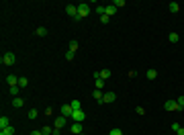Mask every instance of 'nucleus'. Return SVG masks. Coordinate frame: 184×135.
Listing matches in <instances>:
<instances>
[{
	"label": "nucleus",
	"instance_id": "f257e3e1",
	"mask_svg": "<svg viewBox=\"0 0 184 135\" xmlns=\"http://www.w3.org/2000/svg\"><path fill=\"white\" fill-rule=\"evenodd\" d=\"M88 14H90V6L86 2L78 4V19H84V16H88Z\"/></svg>",
	"mask_w": 184,
	"mask_h": 135
},
{
	"label": "nucleus",
	"instance_id": "f03ea898",
	"mask_svg": "<svg viewBox=\"0 0 184 135\" xmlns=\"http://www.w3.org/2000/svg\"><path fill=\"white\" fill-rule=\"evenodd\" d=\"M0 61H2V66H13L14 61H16V57H14V53H4Z\"/></svg>",
	"mask_w": 184,
	"mask_h": 135
},
{
	"label": "nucleus",
	"instance_id": "7ed1b4c3",
	"mask_svg": "<svg viewBox=\"0 0 184 135\" xmlns=\"http://www.w3.org/2000/svg\"><path fill=\"white\" fill-rule=\"evenodd\" d=\"M110 78V70H100V72H94V80H106Z\"/></svg>",
	"mask_w": 184,
	"mask_h": 135
},
{
	"label": "nucleus",
	"instance_id": "20e7f679",
	"mask_svg": "<svg viewBox=\"0 0 184 135\" xmlns=\"http://www.w3.org/2000/svg\"><path fill=\"white\" fill-rule=\"evenodd\" d=\"M72 119H74L76 123H82L84 119H86V113H84L82 108H80V111H74V113H72Z\"/></svg>",
	"mask_w": 184,
	"mask_h": 135
},
{
	"label": "nucleus",
	"instance_id": "39448f33",
	"mask_svg": "<svg viewBox=\"0 0 184 135\" xmlns=\"http://www.w3.org/2000/svg\"><path fill=\"white\" fill-rule=\"evenodd\" d=\"M72 113H74L72 104H61V117H68V119H72Z\"/></svg>",
	"mask_w": 184,
	"mask_h": 135
},
{
	"label": "nucleus",
	"instance_id": "423d86ee",
	"mask_svg": "<svg viewBox=\"0 0 184 135\" xmlns=\"http://www.w3.org/2000/svg\"><path fill=\"white\" fill-rule=\"evenodd\" d=\"M66 13H68L70 16L78 19V4H68V6H66Z\"/></svg>",
	"mask_w": 184,
	"mask_h": 135
},
{
	"label": "nucleus",
	"instance_id": "0eeeda50",
	"mask_svg": "<svg viewBox=\"0 0 184 135\" xmlns=\"http://www.w3.org/2000/svg\"><path fill=\"white\" fill-rule=\"evenodd\" d=\"M66 123H68V117H57L55 123H53V127L55 129H63V127H66Z\"/></svg>",
	"mask_w": 184,
	"mask_h": 135
},
{
	"label": "nucleus",
	"instance_id": "6e6552de",
	"mask_svg": "<svg viewBox=\"0 0 184 135\" xmlns=\"http://www.w3.org/2000/svg\"><path fill=\"white\" fill-rule=\"evenodd\" d=\"M164 108H166L168 113H170V111H180V107H178V102H176V100H168L166 104H164Z\"/></svg>",
	"mask_w": 184,
	"mask_h": 135
},
{
	"label": "nucleus",
	"instance_id": "1a4fd4ad",
	"mask_svg": "<svg viewBox=\"0 0 184 135\" xmlns=\"http://www.w3.org/2000/svg\"><path fill=\"white\" fill-rule=\"evenodd\" d=\"M6 84H8V86H10V88H13V86H19V78H16V76H14V74L6 76Z\"/></svg>",
	"mask_w": 184,
	"mask_h": 135
},
{
	"label": "nucleus",
	"instance_id": "9d476101",
	"mask_svg": "<svg viewBox=\"0 0 184 135\" xmlns=\"http://www.w3.org/2000/svg\"><path fill=\"white\" fill-rule=\"evenodd\" d=\"M117 94L115 92H106V94H102V102H115Z\"/></svg>",
	"mask_w": 184,
	"mask_h": 135
},
{
	"label": "nucleus",
	"instance_id": "9b49d317",
	"mask_svg": "<svg viewBox=\"0 0 184 135\" xmlns=\"http://www.w3.org/2000/svg\"><path fill=\"white\" fill-rule=\"evenodd\" d=\"M70 131L74 135H82V123H74V125L70 127Z\"/></svg>",
	"mask_w": 184,
	"mask_h": 135
},
{
	"label": "nucleus",
	"instance_id": "f8f14e48",
	"mask_svg": "<svg viewBox=\"0 0 184 135\" xmlns=\"http://www.w3.org/2000/svg\"><path fill=\"white\" fill-rule=\"evenodd\" d=\"M117 10H119V8H117L115 4H109V6H104V14H109V16H113Z\"/></svg>",
	"mask_w": 184,
	"mask_h": 135
},
{
	"label": "nucleus",
	"instance_id": "ddd939ff",
	"mask_svg": "<svg viewBox=\"0 0 184 135\" xmlns=\"http://www.w3.org/2000/svg\"><path fill=\"white\" fill-rule=\"evenodd\" d=\"M23 104H25V100H23L20 96H14V98H13V107H14V108H20Z\"/></svg>",
	"mask_w": 184,
	"mask_h": 135
},
{
	"label": "nucleus",
	"instance_id": "4468645a",
	"mask_svg": "<svg viewBox=\"0 0 184 135\" xmlns=\"http://www.w3.org/2000/svg\"><path fill=\"white\" fill-rule=\"evenodd\" d=\"M10 127V119L8 117H0V129H6Z\"/></svg>",
	"mask_w": 184,
	"mask_h": 135
},
{
	"label": "nucleus",
	"instance_id": "2eb2a0df",
	"mask_svg": "<svg viewBox=\"0 0 184 135\" xmlns=\"http://www.w3.org/2000/svg\"><path fill=\"white\" fill-rule=\"evenodd\" d=\"M35 35H37V37H45V35H47V29L45 27H37L35 29Z\"/></svg>",
	"mask_w": 184,
	"mask_h": 135
},
{
	"label": "nucleus",
	"instance_id": "dca6fc26",
	"mask_svg": "<svg viewBox=\"0 0 184 135\" xmlns=\"http://www.w3.org/2000/svg\"><path fill=\"white\" fill-rule=\"evenodd\" d=\"M168 10H170V13H178V10H180V4H178V2H170V4H168Z\"/></svg>",
	"mask_w": 184,
	"mask_h": 135
},
{
	"label": "nucleus",
	"instance_id": "f3484780",
	"mask_svg": "<svg viewBox=\"0 0 184 135\" xmlns=\"http://www.w3.org/2000/svg\"><path fill=\"white\" fill-rule=\"evenodd\" d=\"M178 39H180V35L178 33H170L168 35V41H170V43H178Z\"/></svg>",
	"mask_w": 184,
	"mask_h": 135
},
{
	"label": "nucleus",
	"instance_id": "a211bd4d",
	"mask_svg": "<svg viewBox=\"0 0 184 135\" xmlns=\"http://www.w3.org/2000/svg\"><path fill=\"white\" fill-rule=\"evenodd\" d=\"M145 76H147L150 80H156V78H157V72H156V70H147V72H145Z\"/></svg>",
	"mask_w": 184,
	"mask_h": 135
},
{
	"label": "nucleus",
	"instance_id": "6ab92c4d",
	"mask_svg": "<svg viewBox=\"0 0 184 135\" xmlns=\"http://www.w3.org/2000/svg\"><path fill=\"white\" fill-rule=\"evenodd\" d=\"M19 86H20V88H27V86H29V80L25 78V76H20V78H19Z\"/></svg>",
	"mask_w": 184,
	"mask_h": 135
},
{
	"label": "nucleus",
	"instance_id": "aec40b11",
	"mask_svg": "<svg viewBox=\"0 0 184 135\" xmlns=\"http://www.w3.org/2000/svg\"><path fill=\"white\" fill-rule=\"evenodd\" d=\"M41 131H43V135H53V127H49V125L41 127Z\"/></svg>",
	"mask_w": 184,
	"mask_h": 135
},
{
	"label": "nucleus",
	"instance_id": "412c9836",
	"mask_svg": "<svg viewBox=\"0 0 184 135\" xmlns=\"http://www.w3.org/2000/svg\"><path fill=\"white\" fill-rule=\"evenodd\" d=\"M0 133H4V135H14V127L10 125V127H6V129H0Z\"/></svg>",
	"mask_w": 184,
	"mask_h": 135
},
{
	"label": "nucleus",
	"instance_id": "4be33fe9",
	"mask_svg": "<svg viewBox=\"0 0 184 135\" xmlns=\"http://www.w3.org/2000/svg\"><path fill=\"white\" fill-rule=\"evenodd\" d=\"M68 51H74V53H76V51H78V41H70V49H68Z\"/></svg>",
	"mask_w": 184,
	"mask_h": 135
},
{
	"label": "nucleus",
	"instance_id": "5701e85b",
	"mask_svg": "<svg viewBox=\"0 0 184 135\" xmlns=\"http://www.w3.org/2000/svg\"><path fill=\"white\" fill-rule=\"evenodd\" d=\"M92 96H94L98 102H102V90H94V92H92Z\"/></svg>",
	"mask_w": 184,
	"mask_h": 135
},
{
	"label": "nucleus",
	"instance_id": "b1692460",
	"mask_svg": "<svg viewBox=\"0 0 184 135\" xmlns=\"http://www.w3.org/2000/svg\"><path fill=\"white\" fill-rule=\"evenodd\" d=\"M70 104H72V108H74V111H80V108H82V102L80 100H72Z\"/></svg>",
	"mask_w": 184,
	"mask_h": 135
},
{
	"label": "nucleus",
	"instance_id": "393cba45",
	"mask_svg": "<svg viewBox=\"0 0 184 135\" xmlns=\"http://www.w3.org/2000/svg\"><path fill=\"white\" fill-rule=\"evenodd\" d=\"M37 115H39V113H37V108H31V111L27 113V117H29V119H37Z\"/></svg>",
	"mask_w": 184,
	"mask_h": 135
},
{
	"label": "nucleus",
	"instance_id": "a878e982",
	"mask_svg": "<svg viewBox=\"0 0 184 135\" xmlns=\"http://www.w3.org/2000/svg\"><path fill=\"white\" fill-rule=\"evenodd\" d=\"M102 86H104V80H96L94 82V90H102Z\"/></svg>",
	"mask_w": 184,
	"mask_h": 135
},
{
	"label": "nucleus",
	"instance_id": "bb28decb",
	"mask_svg": "<svg viewBox=\"0 0 184 135\" xmlns=\"http://www.w3.org/2000/svg\"><path fill=\"white\" fill-rule=\"evenodd\" d=\"M113 4H115L117 8H123V6H125V4H127V2H125V0H115Z\"/></svg>",
	"mask_w": 184,
	"mask_h": 135
},
{
	"label": "nucleus",
	"instance_id": "cd10ccee",
	"mask_svg": "<svg viewBox=\"0 0 184 135\" xmlns=\"http://www.w3.org/2000/svg\"><path fill=\"white\" fill-rule=\"evenodd\" d=\"M100 23H102V25L110 23V16H109V14H102V16H100Z\"/></svg>",
	"mask_w": 184,
	"mask_h": 135
},
{
	"label": "nucleus",
	"instance_id": "c85d7f7f",
	"mask_svg": "<svg viewBox=\"0 0 184 135\" xmlns=\"http://www.w3.org/2000/svg\"><path fill=\"white\" fill-rule=\"evenodd\" d=\"M176 102H178V107H180V111L184 108V96H180V98H176Z\"/></svg>",
	"mask_w": 184,
	"mask_h": 135
},
{
	"label": "nucleus",
	"instance_id": "c756f323",
	"mask_svg": "<svg viewBox=\"0 0 184 135\" xmlns=\"http://www.w3.org/2000/svg\"><path fill=\"white\" fill-rule=\"evenodd\" d=\"M109 135H123V131H121V129H110Z\"/></svg>",
	"mask_w": 184,
	"mask_h": 135
},
{
	"label": "nucleus",
	"instance_id": "7c9ffc66",
	"mask_svg": "<svg viewBox=\"0 0 184 135\" xmlns=\"http://www.w3.org/2000/svg\"><path fill=\"white\" fill-rule=\"evenodd\" d=\"M10 94H13V96H19V86H13V88H10Z\"/></svg>",
	"mask_w": 184,
	"mask_h": 135
},
{
	"label": "nucleus",
	"instance_id": "2f4dec72",
	"mask_svg": "<svg viewBox=\"0 0 184 135\" xmlns=\"http://www.w3.org/2000/svg\"><path fill=\"white\" fill-rule=\"evenodd\" d=\"M74 51H68V53H66V60H68V61H72V60H74Z\"/></svg>",
	"mask_w": 184,
	"mask_h": 135
},
{
	"label": "nucleus",
	"instance_id": "473e14b6",
	"mask_svg": "<svg viewBox=\"0 0 184 135\" xmlns=\"http://www.w3.org/2000/svg\"><path fill=\"white\" fill-rule=\"evenodd\" d=\"M96 13L102 16V14H104V6H102V4H98V6H96Z\"/></svg>",
	"mask_w": 184,
	"mask_h": 135
},
{
	"label": "nucleus",
	"instance_id": "72a5a7b5",
	"mask_svg": "<svg viewBox=\"0 0 184 135\" xmlns=\"http://www.w3.org/2000/svg\"><path fill=\"white\" fill-rule=\"evenodd\" d=\"M135 113H137V115H145V108H143V107H137Z\"/></svg>",
	"mask_w": 184,
	"mask_h": 135
},
{
	"label": "nucleus",
	"instance_id": "f704fd0d",
	"mask_svg": "<svg viewBox=\"0 0 184 135\" xmlns=\"http://www.w3.org/2000/svg\"><path fill=\"white\" fill-rule=\"evenodd\" d=\"M43 113H45V115H53V108H51V107H47V108H45V111H43Z\"/></svg>",
	"mask_w": 184,
	"mask_h": 135
},
{
	"label": "nucleus",
	"instance_id": "c9c22d12",
	"mask_svg": "<svg viewBox=\"0 0 184 135\" xmlns=\"http://www.w3.org/2000/svg\"><path fill=\"white\" fill-rule=\"evenodd\" d=\"M178 129H180V125H178V123H172V131H174V133H178Z\"/></svg>",
	"mask_w": 184,
	"mask_h": 135
},
{
	"label": "nucleus",
	"instance_id": "e433bc0d",
	"mask_svg": "<svg viewBox=\"0 0 184 135\" xmlns=\"http://www.w3.org/2000/svg\"><path fill=\"white\" fill-rule=\"evenodd\" d=\"M178 135H184V127H180V129H178Z\"/></svg>",
	"mask_w": 184,
	"mask_h": 135
},
{
	"label": "nucleus",
	"instance_id": "4c0bfd02",
	"mask_svg": "<svg viewBox=\"0 0 184 135\" xmlns=\"http://www.w3.org/2000/svg\"><path fill=\"white\" fill-rule=\"evenodd\" d=\"M31 135H43V131H33Z\"/></svg>",
	"mask_w": 184,
	"mask_h": 135
},
{
	"label": "nucleus",
	"instance_id": "58836bf2",
	"mask_svg": "<svg viewBox=\"0 0 184 135\" xmlns=\"http://www.w3.org/2000/svg\"><path fill=\"white\" fill-rule=\"evenodd\" d=\"M0 135H4V133H0Z\"/></svg>",
	"mask_w": 184,
	"mask_h": 135
}]
</instances>
